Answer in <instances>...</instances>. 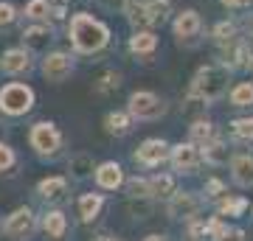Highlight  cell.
I'll return each mask as SVG.
<instances>
[{
	"label": "cell",
	"instance_id": "5b68a950",
	"mask_svg": "<svg viewBox=\"0 0 253 241\" xmlns=\"http://www.w3.org/2000/svg\"><path fill=\"white\" fill-rule=\"evenodd\" d=\"M3 233H6L11 241H28L37 233V216L31 213L28 207H17V210L3 222Z\"/></svg>",
	"mask_w": 253,
	"mask_h": 241
},
{
	"label": "cell",
	"instance_id": "8fae6325",
	"mask_svg": "<svg viewBox=\"0 0 253 241\" xmlns=\"http://www.w3.org/2000/svg\"><path fill=\"white\" fill-rule=\"evenodd\" d=\"M71 70H73V65H71V59H68L65 54H51L45 62H42V73H45V79L54 81V84L65 81L68 76H71Z\"/></svg>",
	"mask_w": 253,
	"mask_h": 241
},
{
	"label": "cell",
	"instance_id": "d590c367",
	"mask_svg": "<svg viewBox=\"0 0 253 241\" xmlns=\"http://www.w3.org/2000/svg\"><path fill=\"white\" fill-rule=\"evenodd\" d=\"M11 20H14V9L9 3H0V26H9Z\"/></svg>",
	"mask_w": 253,
	"mask_h": 241
},
{
	"label": "cell",
	"instance_id": "f35d334b",
	"mask_svg": "<svg viewBox=\"0 0 253 241\" xmlns=\"http://www.w3.org/2000/svg\"><path fill=\"white\" fill-rule=\"evenodd\" d=\"M225 6H231V9H239V6H248L251 0H222Z\"/></svg>",
	"mask_w": 253,
	"mask_h": 241
},
{
	"label": "cell",
	"instance_id": "f546056e",
	"mask_svg": "<svg viewBox=\"0 0 253 241\" xmlns=\"http://www.w3.org/2000/svg\"><path fill=\"white\" fill-rule=\"evenodd\" d=\"M126 191H129V199H149V179L132 177L126 182Z\"/></svg>",
	"mask_w": 253,
	"mask_h": 241
},
{
	"label": "cell",
	"instance_id": "6da1fadb",
	"mask_svg": "<svg viewBox=\"0 0 253 241\" xmlns=\"http://www.w3.org/2000/svg\"><path fill=\"white\" fill-rule=\"evenodd\" d=\"M71 36H73V45L76 51L82 54H93L107 45V28L101 26L99 20H93L90 14H76L71 20Z\"/></svg>",
	"mask_w": 253,
	"mask_h": 241
},
{
	"label": "cell",
	"instance_id": "b9f144b4",
	"mask_svg": "<svg viewBox=\"0 0 253 241\" xmlns=\"http://www.w3.org/2000/svg\"><path fill=\"white\" fill-rule=\"evenodd\" d=\"M248 34H251V36H253V20H251V26H248Z\"/></svg>",
	"mask_w": 253,
	"mask_h": 241
},
{
	"label": "cell",
	"instance_id": "d6986e66",
	"mask_svg": "<svg viewBox=\"0 0 253 241\" xmlns=\"http://www.w3.org/2000/svg\"><path fill=\"white\" fill-rule=\"evenodd\" d=\"M203 157H206V163H211V166H222V163H228L231 152H228V146H222V143L208 140V143H203Z\"/></svg>",
	"mask_w": 253,
	"mask_h": 241
},
{
	"label": "cell",
	"instance_id": "9a60e30c",
	"mask_svg": "<svg viewBox=\"0 0 253 241\" xmlns=\"http://www.w3.org/2000/svg\"><path fill=\"white\" fill-rule=\"evenodd\" d=\"M197 31H200L197 11H183L180 17L174 20V34L180 39H191V36H197Z\"/></svg>",
	"mask_w": 253,
	"mask_h": 241
},
{
	"label": "cell",
	"instance_id": "83f0119b",
	"mask_svg": "<svg viewBox=\"0 0 253 241\" xmlns=\"http://www.w3.org/2000/svg\"><path fill=\"white\" fill-rule=\"evenodd\" d=\"M23 39H26L31 48H42V45L51 39V31H48L45 26H37V28H28L26 34H23Z\"/></svg>",
	"mask_w": 253,
	"mask_h": 241
},
{
	"label": "cell",
	"instance_id": "484cf974",
	"mask_svg": "<svg viewBox=\"0 0 253 241\" xmlns=\"http://www.w3.org/2000/svg\"><path fill=\"white\" fill-rule=\"evenodd\" d=\"M231 104L234 107H251L253 104V84H236L231 90Z\"/></svg>",
	"mask_w": 253,
	"mask_h": 241
},
{
	"label": "cell",
	"instance_id": "e575fe53",
	"mask_svg": "<svg viewBox=\"0 0 253 241\" xmlns=\"http://www.w3.org/2000/svg\"><path fill=\"white\" fill-rule=\"evenodd\" d=\"M118 81H121L118 73H107V76L101 79V84H99V93H110L113 87H118Z\"/></svg>",
	"mask_w": 253,
	"mask_h": 241
},
{
	"label": "cell",
	"instance_id": "d4e9b609",
	"mask_svg": "<svg viewBox=\"0 0 253 241\" xmlns=\"http://www.w3.org/2000/svg\"><path fill=\"white\" fill-rule=\"evenodd\" d=\"M248 210V199L245 197H228L222 199V205H219V216H242Z\"/></svg>",
	"mask_w": 253,
	"mask_h": 241
},
{
	"label": "cell",
	"instance_id": "60d3db41",
	"mask_svg": "<svg viewBox=\"0 0 253 241\" xmlns=\"http://www.w3.org/2000/svg\"><path fill=\"white\" fill-rule=\"evenodd\" d=\"M93 241H116V239H110V236H99V239H93Z\"/></svg>",
	"mask_w": 253,
	"mask_h": 241
},
{
	"label": "cell",
	"instance_id": "8d00e7d4",
	"mask_svg": "<svg viewBox=\"0 0 253 241\" xmlns=\"http://www.w3.org/2000/svg\"><path fill=\"white\" fill-rule=\"evenodd\" d=\"M222 191H225V185H222L219 179H208V182H206V194H208V197H219Z\"/></svg>",
	"mask_w": 253,
	"mask_h": 241
},
{
	"label": "cell",
	"instance_id": "52a82bcc",
	"mask_svg": "<svg viewBox=\"0 0 253 241\" xmlns=\"http://www.w3.org/2000/svg\"><path fill=\"white\" fill-rule=\"evenodd\" d=\"M200 207H203V199H200L197 194H177V191H174L172 197H169V216H172V219L191 222V219H197Z\"/></svg>",
	"mask_w": 253,
	"mask_h": 241
},
{
	"label": "cell",
	"instance_id": "4dcf8cb0",
	"mask_svg": "<svg viewBox=\"0 0 253 241\" xmlns=\"http://www.w3.org/2000/svg\"><path fill=\"white\" fill-rule=\"evenodd\" d=\"M234 135L236 138H251L253 140V118H236L234 121Z\"/></svg>",
	"mask_w": 253,
	"mask_h": 241
},
{
	"label": "cell",
	"instance_id": "ab89813d",
	"mask_svg": "<svg viewBox=\"0 0 253 241\" xmlns=\"http://www.w3.org/2000/svg\"><path fill=\"white\" fill-rule=\"evenodd\" d=\"M144 241H169V239H166V236H146Z\"/></svg>",
	"mask_w": 253,
	"mask_h": 241
},
{
	"label": "cell",
	"instance_id": "e0dca14e",
	"mask_svg": "<svg viewBox=\"0 0 253 241\" xmlns=\"http://www.w3.org/2000/svg\"><path fill=\"white\" fill-rule=\"evenodd\" d=\"M101 207H104V197H101V194H84V197L79 199L82 222H93V219L101 213Z\"/></svg>",
	"mask_w": 253,
	"mask_h": 241
},
{
	"label": "cell",
	"instance_id": "7bdbcfd3",
	"mask_svg": "<svg viewBox=\"0 0 253 241\" xmlns=\"http://www.w3.org/2000/svg\"><path fill=\"white\" fill-rule=\"evenodd\" d=\"M56 3H59V6H62V3H65V0H56Z\"/></svg>",
	"mask_w": 253,
	"mask_h": 241
},
{
	"label": "cell",
	"instance_id": "d6a6232c",
	"mask_svg": "<svg viewBox=\"0 0 253 241\" xmlns=\"http://www.w3.org/2000/svg\"><path fill=\"white\" fill-rule=\"evenodd\" d=\"M14 149L11 146H6V143H0V171H9L11 166H14Z\"/></svg>",
	"mask_w": 253,
	"mask_h": 241
},
{
	"label": "cell",
	"instance_id": "2e32d148",
	"mask_svg": "<svg viewBox=\"0 0 253 241\" xmlns=\"http://www.w3.org/2000/svg\"><path fill=\"white\" fill-rule=\"evenodd\" d=\"M28 65H31V59H28L26 51H6L3 59H0V70L3 73H23V70H28Z\"/></svg>",
	"mask_w": 253,
	"mask_h": 241
},
{
	"label": "cell",
	"instance_id": "8992f818",
	"mask_svg": "<svg viewBox=\"0 0 253 241\" xmlns=\"http://www.w3.org/2000/svg\"><path fill=\"white\" fill-rule=\"evenodd\" d=\"M163 101L155 96V93H146V90H141V93H132L129 96V112L135 118H141V121H155V118L163 115Z\"/></svg>",
	"mask_w": 253,
	"mask_h": 241
},
{
	"label": "cell",
	"instance_id": "3957f363",
	"mask_svg": "<svg viewBox=\"0 0 253 241\" xmlns=\"http://www.w3.org/2000/svg\"><path fill=\"white\" fill-rule=\"evenodd\" d=\"M31 107H34V93H31V87L11 81V84H6V87L0 90V109L6 115H26Z\"/></svg>",
	"mask_w": 253,
	"mask_h": 241
},
{
	"label": "cell",
	"instance_id": "9c48e42d",
	"mask_svg": "<svg viewBox=\"0 0 253 241\" xmlns=\"http://www.w3.org/2000/svg\"><path fill=\"white\" fill-rule=\"evenodd\" d=\"M169 157H172L174 171H180V174H191V171L197 169L200 152H197V146H194V143H177Z\"/></svg>",
	"mask_w": 253,
	"mask_h": 241
},
{
	"label": "cell",
	"instance_id": "ffe728a7",
	"mask_svg": "<svg viewBox=\"0 0 253 241\" xmlns=\"http://www.w3.org/2000/svg\"><path fill=\"white\" fill-rule=\"evenodd\" d=\"M126 17L132 26H149V14H146L144 0H126Z\"/></svg>",
	"mask_w": 253,
	"mask_h": 241
},
{
	"label": "cell",
	"instance_id": "836d02e7",
	"mask_svg": "<svg viewBox=\"0 0 253 241\" xmlns=\"http://www.w3.org/2000/svg\"><path fill=\"white\" fill-rule=\"evenodd\" d=\"M214 36H217L219 42H228V39H234V26H231V23H219V26L214 28Z\"/></svg>",
	"mask_w": 253,
	"mask_h": 241
},
{
	"label": "cell",
	"instance_id": "cb8c5ba5",
	"mask_svg": "<svg viewBox=\"0 0 253 241\" xmlns=\"http://www.w3.org/2000/svg\"><path fill=\"white\" fill-rule=\"evenodd\" d=\"M71 171L73 177H90L93 174V157L90 154H73L71 157Z\"/></svg>",
	"mask_w": 253,
	"mask_h": 241
},
{
	"label": "cell",
	"instance_id": "ac0fdd59",
	"mask_svg": "<svg viewBox=\"0 0 253 241\" xmlns=\"http://www.w3.org/2000/svg\"><path fill=\"white\" fill-rule=\"evenodd\" d=\"M172 194H174V179L169 174H158V177L149 179V197L169 199Z\"/></svg>",
	"mask_w": 253,
	"mask_h": 241
},
{
	"label": "cell",
	"instance_id": "4316f807",
	"mask_svg": "<svg viewBox=\"0 0 253 241\" xmlns=\"http://www.w3.org/2000/svg\"><path fill=\"white\" fill-rule=\"evenodd\" d=\"M169 3H172V0H152V3H146V14H149V26H155V23H163V20H166V11H169Z\"/></svg>",
	"mask_w": 253,
	"mask_h": 241
},
{
	"label": "cell",
	"instance_id": "4fadbf2b",
	"mask_svg": "<svg viewBox=\"0 0 253 241\" xmlns=\"http://www.w3.org/2000/svg\"><path fill=\"white\" fill-rule=\"evenodd\" d=\"M96 182H99V188H104V191H116V188H121V182H124V171H121L118 163H101L99 169H96Z\"/></svg>",
	"mask_w": 253,
	"mask_h": 241
},
{
	"label": "cell",
	"instance_id": "74e56055",
	"mask_svg": "<svg viewBox=\"0 0 253 241\" xmlns=\"http://www.w3.org/2000/svg\"><path fill=\"white\" fill-rule=\"evenodd\" d=\"M217 241H245V233L239 230V227H234V230H225Z\"/></svg>",
	"mask_w": 253,
	"mask_h": 241
},
{
	"label": "cell",
	"instance_id": "7402d4cb",
	"mask_svg": "<svg viewBox=\"0 0 253 241\" xmlns=\"http://www.w3.org/2000/svg\"><path fill=\"white\" fill-rule=\"evenodd\" d=\"M225 45V62L231 65V68H239V65H245V59H248V48L239 42H234V39H228Z\"/></svg>",
	"mask_w": 253,
	"mask_h": 241
},
{
	"label": "cell",
	"instance_id": "5bb4252c",
	"mask_svg": "<svg viewBox=\"0 0 253 241\" xmlns=\"http://www.w3.org/2000/svg\"><path fill=\"white\" fill-rule=\"evenodd\" d=\"M231 171H234V182L242 188L253 185V154H236L231 160Z\"/></svg>",
	"mask_w": 253,
	"mask_h": 241
},
{
	"label": "cell",
	"instance_id": "ba28073f",
	"mask_svg": "<svg viewBox=\"0 0 253 241\" xmlns=\"http://www.w3.org/2000/svg\"><path fill=\"white\" fill-rule=\"evenodd\" d=\"M166 154H169V146H166V140H158V138H152V140H144V143H141V149L135 152V160L141 163V166H146V169H152V166H161V163L166 160Z\"/></svg>",
	"mask_w": 253,
	"mask_h": 241
},
{
	"label": "cell",
	"instance_id": "277c9868",
	"mask_svg": "<svg viewBox=\"0 0 253 241\" xmlns=\"http://www.w3.org/2000/svg\"><path fill=\"white\" fill-rule=\"evenodd\" d=\"M28 140H31V146H34V152L42 154V157L56 154L59 149H62V135H59V129H56L54 124H45V121L31 126Z\"/></svg>",
	"mask_w": 253,
	"mask_h": 241
},
{
	"label": "cell",
	"instance_id": "7a4b0ae2",
	"mask_svg": "<svg viewBox=\"0 0 253 241\" xmlns=\"http://www.w3.org/2000/svg\"><path fill=\"white\" fill-rule=\"evenodd\" d=\"M228 87V70L219 65H206L200 68L194 81H191V96L203 101H217Z\"/></svg>",
	"mask_w": 253,
	"mask_h": 241
},
{
	"label": "cell",
	"instance_id": "f1b7e54d",
	"mask_svg": "<svg viewBox=\"0 0 253 241\" xmlns=\"http://www.w3.org/2000/svg\"><path fill=\"white\" fill-rule=\"evenodd\" d=\"M214 140V126L208 124V121H194L191 126V143H208Z\"/></svg>",
	"mask_w": 253,
	"mask_h": 241
},
{
	"label": "cell",
	"instance_id": "603a6c76",
	"mask_svg": "<svg viewBox=\"0 0 253 241\" xmlns=\"http://www.w3.org/2000/svg\"><path fill=\"white\" fill-rule=\"evenodd\" d=\"M129 48H132L135 54H152L155 48H158V36L149 34V31H144V34H135L132 39H129Z\"/></svg>",
	"mask_w": 253,
	"mask_h": 241
},
{
	"label": "cell",
	"instance_id": "7c38bea8",
	"mask_svg": "<svg viewBox=\"0 0 253 241\" xmlns=\"http://www.w3.org/2000/svg\"><path fill=\"white\" fill-rule=\"evenodd\" d=\"M40 224H42V233L48 241H65V236H68V219L62 210H48Z\"/></svg>",
	"mask_w": 253,
	"mask_h": 241
},
{
	"label": "cell",
	"instance_id": "44dd1931",
	"mask_svg": "<svg viewBox=\"0 0 253 241\" xmlns=\"http://www.w3.org/2000/svg\"><path fill=\"white\" fill-rule=\"evenodd\" d=\"M104 124H107V132L110 135H118V138L132 129V121H129V115H124V112H110Z\"/></svg>",
	"mask_w": 253,
	"mask_h": 241
},
{
	"label": "cell",
	"instance_id": "1f68e13d",
	"mask_svg": "<svg viewBox=\"0 0 253 241\" xmlns=\"http://www.w3.org/2000/svg\"><path fill=\"white\" fill-rule=\"evenodd\" d=\"M28 17H34V20H42L48 14V0H31L28 3V9H26Z\"/></svg>",
	"mask_w": 253,
	"mask_h": 241
},
{
	"label": "cell",
	"instance_id": "30bf717a",
	"mask_svg": "<svg viewBox=\"0 0 253 241\" xmlns=\"http://www.w3.org/2000/svg\"><path fill=\"white\" fill-rule=\"evenodd\" d=\"M37 194H40V199H45L51 205H59V202L68 199V179L65 177H45L37 185Z\"/></svg>",
	"mask_w": 253,
	"mask_h": 241
}]
</instances>
